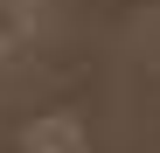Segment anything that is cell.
<instances>
[{
	"instance_id": "cell-1",
	"label": "cell",
	"mask_w": 160,
	"mask_h": 153,
	"mask_svg": "<svg viewBox=\"0 0 160 153\" xmlns=\"http://www.w3.org/2000/svg\"><path fill=\"white\" fill-rule=\"evenodd\" d=\"M21 153H91V146H84V125L70 111H49V118H35L21 132Z\"/></svg>"
},
{
	"instance_id": "cell-2",
	"label": "cell",
	"mask_w": 160,
	"mask_h": 153,
	"mask_svg": "<svg viewBox=\"0 0 160 153\" xmlns=\"http://www.w3.org/2000/svg\"><path fill=\"white\" fill-rule=\"evenodd\" d=\"M42 28V0H0V63H14Z\"/></svg>"
}]
</instances>
